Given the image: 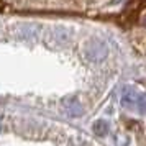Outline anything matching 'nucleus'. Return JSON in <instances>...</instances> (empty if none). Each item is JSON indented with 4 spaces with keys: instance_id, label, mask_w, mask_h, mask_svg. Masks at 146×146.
I'll list each match as a JSON object with an SVG mask.
<instances>
[{
    "instance_id": "2",
    "label": "nucleus",
    "mask_w": 146,
    "mask_h": 146,
    "mask_svg": "<svg viewBox=\"0 0 146 146\" xmlns=\"http://www.w3.org/2000/svg\"><path fill=\"white\" fill-rule=\"evenodd\" d=\"M94 130H95V133H97V135L104 136V135H107V131H108V125H107L105 121H102V120H100L99 123L94 126Z\"/></svg>"
},
{
    "instance_id": "1",
    "label": "nucleus",
    "mask_w": 146,
    "mask_h": 146,
    "mask_svg": "<svg viewBox=\"0 0 146 146\" xmlns=\"http://www.w3.org/2000/svg\"><path fill=\"white\" fill-rule=\"evenodd\" d=\"M139 94L136 90H133L130 87H123L121 90V95H120V104L125 108H130V110H135L136 108V102H138Z\"/></svg>"
},
{
    "instance_id": "4",
    "label": "nucleus",
    "mask_w": 146,
    "mask_h": 146,
    "mask_svg": "<svg viewBox=\"0 0 146 146\" xmlns=\"http://www.w3.org/2000/svg\"><path fill=\"white\" fill-rule=\"evenodd\" d=\"M0 128H2V113H0Z\"/></svg>"
},
{
    "instance_id": "3",
    "label": "nucleus",
    "mask_w": 146,
    "mask_h": 146,
    "mask_svg": "<svg viewBox=\"0 0 146 146\" xmlns=\"http://www.w3.org/2000/svg\"><path fill=\"white\" fill-rule=\"evenodd\" d=\"M136 108H138V112L146 113V94H139L138 102H136Z\"/></svg>"
}]
</instances>
